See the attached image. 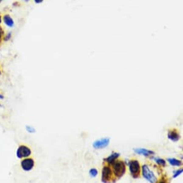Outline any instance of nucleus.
<instances>
[{"instance_id":"obj_13","label":"nucleus","mask_w":183,"mask_h":183,"mask_svg":"<svg viewBox=\"0 0 183 183\" xmlns=\"http://www.w3.org/2000/svg\"><path fill=\"white\" fill-rule=\"evenodd\" d=\"M152 159H153L154 160V162H155L157 164H158L159 165L162 166V167H165L166 162L163 159L158 158V157H152Z\"/></svg>"},{"instance_id":"obj_7","label":"nucleus","mask_w":183,"mask_h":183,"mask_svg":"<svg viewBox=\"0 0 183 183\" xmlns=\"http://www.w3.org/2000/svg\"><path fill=\"white\" fill-rule=\"evenodd\" d=\"M112 170L108 166L104 167L103 170H102L101 178L102 182L108 183L110 182V180L112 178Z\"/></svg>"},{"instance_id":"obj_5","label":"nucleus","mask_w":183,"mask_h":183,"mask_svg":"<svg viewBox=\"0 0 183 183\" xmlns=\"http://www.w3.org/2000/svg\"><path fill=\"white\" fill-rule=\"evenodd\" d=\"M20 165H21V167L24 171L30 172V171H31L34 168V166H35V162H34L33 159L32 158H30V157L25 158V159H23V160L21 161Z\"/></svg>"},{"instance_id":"obj_8","label":"nucleus","mask_w":183,"mask_h":183,"mask_svg":"<svg viewBox=\"0 0 183 183\" xmlns=\"http://www.w3.org/2000/svg\"><path fill=\"white\" fill-rule=\"evenodd\" d=\"M2 23H5V25H7V27L11 28L15 26V21H14L13 18L7 13L2 15Z\"/></svg>"},{"instance_id":"obj_18","label":"nucleus","mask_w":183,"mask_h":183,"mask_svg":"<svg viewBox=\"0 0 183 183\" xmlns=\"http://www.w3.org/2000/svg\"><path fill=\"white\" fill-rule=\"evenodd\" d=\"M34 2L36 4H41L44 2V0H33Z\"/></svg>"},{"instance_id":"obj_9","label":"nucleus","mask_w":183,"mask_h":183,"mask_svg":"<svg viewBox=\"0 0 183 183\" xmlns=\"http://www.w3.org/2000/svg\"><path fill=\"white\" fill-rule=\"evenodd\" d=\"M134 151L136 154L144 156H149L151 155H154V152H153V151L146 149V148H134Z\"/></svg>"},{"instance_id":"obj_12","label":"nucleus","mask_w":183,"mask_h":183,"mask_svg":"<svg viewBox=\"0 0 183 183\" xmlns=\"http://www.w3.org/2000/svg\"><path fill=\"white\" fill-rule=\"evenodd\" d=\"M167 162L170 163V165L175 166V167H180L182 165V164L181 161L177 159H174V158H168Z\"/></svg>"},{"instance_id":"obj_4","label":"nucleus","mask_w":183,"mask_h":183,"mask_svg":"<svg viewBox=\"0 0 183 183\" xmlns=\"http://www.w3.org/2000/svg\"><path fill=\"white\" fill-rule=\"evenodd\" d=\"M32 152L31 149L27 146L21 145L17 148V152H16V155L17 157L19 159H25L27 158L31 155Z\"/></svg>"},{"instance_id":"obj_19","label":"nucleus","mask_w":183,"mask_h":183,"mask_svg":"<svg viewBox=\"0 0 183 183\" xmlns=\"http://www.w3.org/2000/svg\"><path fill=\"white\" fill-rule=\"evenodd\" d=\"M159 183H167V181L165 180H161Z\"/></svg>"},{"instance_id":"obj_1","label":"nucleus","mask_w":183,"mask_h":183,"mask_svg":"<svg viewBox=\"0 0 183 183\" xmlns=\"http://www.w3.org/2000/svg\"><path fill=\"white\" fill-rule=\"evenodd\" d=\"M111 165L113 166V172L116 177L121 178L124 175L126 172V166L122 161L116 160Z\"/></svg>"},{"instance_id":"obj_2","label":"nucleus","mask_w":183,"mask_h":183,"mask_svg":"<svg viewBox=\"0 0 183 183\" xmlns=\"http://www.w3.org/2000/svg\"><path fill=\"white\" fill-rule=\"evenodd\" d=\"M142 175L150 183H157V179L154 175V172L149 168L146 164H144L142 167Z\"/></svg>"},{"instance_id":"obj_21","label":"nucleus","mask_w":183,"mask_h":183,"mask_svg":"<svg viewBox=\"0 0 183 183\" xmlns=\"http://www.w3.org/2000/svg\"><path fill=\"white\" fill-rule=\"evenodd\" d=\"M3 98H4V96L2 95V94H0V99H3Z\"/></svg>"},{"instance_id":"obj_22","label":"nucleus","mask_w":183,"mask_h":183,"mask_svg":"<svg viewBox=\"0 0 183 183\" xmlns=\"http://www.w3.org/2000/svg\"><path fill=\"white\" fill-rule=\"evenodd\" d=\"M3 1H4V0H0V3H1L2 2H3Z\"/></svg>"},{"instance_id":"obj_14","label":"nucleus","mask_w":183,"mask_h":183,"mask_svg":"<svg viewBox=\"0 0 183 183\" xmlns=\"http://www.w3.org/2000/svg\"><path fill=\"white\" fill-rule=\"evenodd\" d=\"M5 35V30H4L3 27H1V25H0V44L2 43V41H4Z\"/></svg>"},{"instance_id":"obj_15","label":"nucleus","mask_w":183,"mask_h":183,"mask_svg":"<svg viewBox=\"0 0 183 183\" xmlns=\"http://www.w3.org/2000/svg\"><path fill=\"white\" fill-rule=\"evenodd\" d=\"M89 174L91 178H96L98 174V170L95 168L90 169L89 171Z\"/></svg>"},{"instance_id":"obj_6","label":"nucleus","mask_w":183,"mask_h":183,"mask_svg":"<svg viewBox=\"0 0 183 183\" xmlns=\"http://www.w3.org/2000/svg\"><path fill=\"white\" fill-rule=\"evenodd\" d=\"M110 142L109 138H102L95 141L93 144V146L96 149H101L108 146Z\"/></svg>"},{"instance_id":"obj_23","label":"nucleus","mask_w":183,"mask_h":183,"mask_svg":"<svg viewBox=\"0 0 183 183\" xmlns=\"http://www.w3.org/2000/svg\"><path fill=\"white\" fill-rule=\"evenodd\" d=\"M24 1H25V2H28V1H30V0H24Z\"/></svg>"},{"instance_id":"obj_10","label":"nucleus","mask_w":183,"mask_h":183,"mask_svg":"<svg viewBox=\"0 0 183 183\" xmlns=\"http://www.w3.org/2000/svg\"><path fill=\"white\" fill-rule=\"evenodd\" d=\"M167 136H168L169 139L172 141H174V142L178 141L180 139V134H179L178 131H177V130H174V129L169 130Z\"/></svg>"},{"instance_id":"obj_17","label":"nucleus","mask_w":183,"mask_h":183,"mask_svg":"<svg viewBox=\"0 0 183 183\" xmlns=\"http://www.w3.org/2000/svg\"><path fill=\"white\" fill-rule=\"evenodd\" d=\"M182 173V169H180V170H177L175 172H174V175H173V178H176L177 177H178L180 174H181Z\"/></svg>"},{"instance_id":"obj_3","label":"nucleus","mask_w":183,"mask_h":183,"mask_svg":"<svg viewBox=\"0 0 183 183\" xmlns=\"http://www.w3.org/2000/svg\"><path fill=\"white\" fill-rule=\"evenodd\" d=\"M128 169L132 177L137 178L140 174V164L137 160H132L128 164Z\"/></svg>"},{"instance_id":"obj_16","label":"nucleus","mask_w":183,"mask_h":183,"mask_svg":"<svg viewBox=\"0 0 183 183\" xmlns=\"http://www.w3.org/2000/svg\"><path fill=\"white\" fill-rule=\"evenodd\" d=\"M26 130L30 134H34L36 132L35 128L31 126H26Z\"/></svg>"},{"instance_id":"obj_20","label":"nucleus","mask_w":183,"mask_h":183,"mask_svg":"<svg viewBox=\"0 0 183 183\" xmlns=\"http://www.w3.org/2000/svg\"><path fill=\"white\" fill-rule=\"evenodd\" d=\"M2 23V15H0V25Z\"/></svg>"},{"instance_id":"obj_11","label":"nucleus","mask_w":183,"mask_h":183,"mask_svg":"<svg viewBox=\"0 0 183 183\" xmlns=\"http://www.w3.org/2000/svg\"><path fill=\"white\" fill-rule=\"evenodd\" d=\"M119 156H120L119 153L114 152V153H112L110 156H108L105 160L106 162L108 163V164H112L116 159H117L118 157H119Z\"/></svg>"}]
</instances>
